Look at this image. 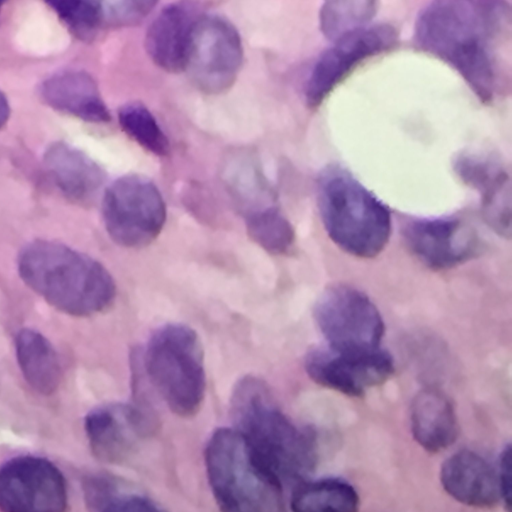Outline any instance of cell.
I'll list each match as a JSON object with an SVG mask.
<instances>
[{"label": "cell", "instance_id": "6da1fadb", "mask_svg": "<svg viewBox=\"0 0 512 512\" xmlns=\"http://www.w3.org/2000/svg\"><path fill=\"white\" fill-rule=\"evenodd\" d=\"M512 11L501 0H438L418 13L413 40L454 68L477 97L489 103L509 86L506 49Z\"/></svg>", "mask_w": 512, "mask_h": 512}, {"label": "cell", "instance_id": "7a4b0ae2", "mask_svg": "<svg viewBox=\"0 0 512 512\" xmlns=\"http://www.w3.org/2000/svg\"><path fill=\"white\" fill-rule=\"evenodd\" d=\"M17 269L23 282L55 309L88 317L108 309L116 284L106 267L65 244L35 240L19 253Z\"/></svg>", "mask_w": 512, "mask_h": 512}, {"label": "cell", "instance_id": "3957f363", "mask_svg": "<svg viewBox=\"0 0 512 512\" xmlns=\"http://www.w3.org/2000/svg\"><path fill=\"white\" fill-rule=\"evenodd\" d=\"M231 406L236 429L260 464L281 484L312 469L316 458L313 434L275 405L263 380L241 378L233 389Z\"/></svg>", "mask_w": 512, "mask_h": 512}, {"label": "cell", "instance_id": "277c9868", "mask_svg": "<svg viewBox=\"0 0 512 512\" xmlns=\"http://www.w3.org/2000/svg\"><path fill=\"white\" fill-rule=\"evenodd\" d=\"M316 184L317 206L329 238L358 258L380 254L391 234L388 207L338 164L326 166Z\"/></svg>", "mask_w": 512, "mask_h": 512}, {"label": "cell", "instance_id": "5b68a950", "mask_svg": "<svg viewBox=\"0 0 512 512\" xmlns=\"http://www.w3.org/2000/svg\"><path fill=\"white\" fill-rule=\"evenodd\" d=\"M205 466L221 512H282V484L260 464L237 429L213 432Z\"/></svg>", "mask_w": 512, "mask_h": 512}, {"label": "cell", "instance_id": "8992f818", "mask_svg": "<svg viewBox=\"0 0 512 512\" xmlns=\"http://www.w3.org/2000/svg\"><path fill=\"white\" fill-rule=\"evenodd\" d=\"M147 380L168 408L190 417L200 409L206 388L204 352L197 332L166 323L149 337L141 357Z\"/></svg>", "mask_w": 512, "mask_h": 512}, {"label": "cell", "instance_id": "52a82bcc", "mask_svg": "<svg viewBox=\"0 0 512 512\" xmlns=\"http://www.w3.org/2000/svg\"><path fill=\"white\" fill-rule=\"evenodd\" d=\"M324 346L340 352H366L382 348L383 318L372 300L359 289L336 284L325 288L313 308Z\"/></svg>", "mask_w": 512, "mask_h": 512}, {"label": "cell", "instance_id": "ba28073f", "mask_svg": "<svg viewBox=\"0 0 512 512\" xmlns=\"http://www.w3.org/2000/svg\"><path fill=\"white\" fill-rule=\"evenodd\" d=\"M102 217L109 237L119 246L142 248L161 233L166 205L157 186L140 175H125L105 190Z\"/></svg>", "mask_w": 512, "mask_h": 512}, {"label": "cell", "instance_id": "9c48e42d", "mask_svg": "<svg viewBox=\"0 0 512 512\" xmlns=\"http://www.w3.org/2000/svg\"><path fill=\"white\" fill-rule=\"evenodd\" d=\"M243 61V45L234 25L217 14H202L190 41L185 68L195 86L220 94L235 82Z\"/></svg>", "mask_w": 512, "mask_h": 512}, {"label": "cell", "instance_id": "30bf717a", "mask_svg": "<svg viewBox=\"0 0 512 512\" xmlns=\"http://www.w3.org/2000/svg\"><path fill=\"white\" fill-rule=\"evenodd\" d=\"M68 489L50 460L13 457L0 465V512H66Z\"/></svg>", "mask_w": 512, "mask_h": 512}, {"label": "cell", "instance_id": "8fae6325", "mask_svg": "<svg viewBox=\"0 0 512 512\" xmlns=\"http://www.w3.org/2000/svg\"><path fill=\"white\" fill-rule=\"evenodd\" d=\"M398 40L390 24H369L334 41L323 51L308 77L305 97L309 106H318L355 67L368 58L391 49Z\"/></svg>", "mask_w": 512, "mask_h": 512}, {"label": "cell", "instance_id": "7c38bea8", "mask_svg": "<svg viewBox=\"0 0 512 512\" xmlns=\"http://www.w3.org/2000/svg\"><path fill=\"white\" fill-rule=\"evenodd\" d=\"M304 367L307 375L318 385L359 397L390 378L394 372V360L382 348L340 352L323 345L307 352Z\"/></svg>", "mask_w": 512, "mask_h": 512}, {"label": "cell", "instance_id": "4fadbf2b", "mask_svg": "<svg viewBox=\"0 0 512 512\" xmlns=\"http://www.w3.org/2000/svg\"><path fill=\"white\" fill-rule=\"evenodd\" d=\"M156 428L152 412L140 404L110 403L92 409L84 430L93 455L102 462L125 461Z\"/></svg>", "mask_w": 512, "mask_h": 512}, {"label": "cell", "instance_id": "5bb4252c", "mask_svg": "<svg viewBox=\"0 0 512 512\" xmlns=\"http://www.w3.org/2000/svg\"><path fill=\"white\" fill-rule=\"evenodd\" d=\"M409 251L425 266L445 270L473 258L480 247L476 233L456 217L409 220L403 228Z\"/></svg>", "mask_w": 512, "mask_h": 512}, {"label": "cell", "instance_id": "9a60e30c", "mask_svg": "<svg viewBox=\"0 0 512 512\" xmlns=\"http://www.w3.org/2000/svg\"><path fill=\"white\" fill-rule=\"evenodd\" d=\"M453 170L464 184L481 194L486 223L500 236H511V177L495 157L478 151L459 152Z\"/></svg>", "mask_w": 512, "mask_h": 512}, {"label": "cell", "instance_id": "2e32d148", "mask_svg": "<svg viewBox=\"0 0 512 512\" xmlns=\"http://www.w3.org/2000/svg\"><path fill=\"white\" fill-rule=\"evenodd\" d=\"M203 13L192 2L163 7L149 25L145 48L152 61L168 72L184 70L194 27Z\"/></svg>", "mask_w": 512, "mask_h": 512}, {"label": "cell", "instance_id": "e0dca14e", "mask_svg": "<svg viewBox=\"0 0 512 512\" xmlns=\"http://www.w3.org/2000/svg\"><path fill=\"white\" fill-rule=\"evenodd\" d=\"M440 481L458 502L473 507H490L501 497L498 474L478 453L461 450L442 465Z\"/></svg>", "mask_w": 512, "mask_h": 512}, {"label": "cell", "instance_id": "ac0fdd59", "mask_svg": "<svg viewBox=\"0 0 512 512\" xmlns=\"http://www.w3.org/2000/svg\"><path fill=\"white\" fill-rule=\"evenodd\" d=\"M43 101L55 110L84 121L104 123L111 119L95 80L81 70H65L40 86Z\"/></svg>", "mask_w": 512, "mask_h": 512}, {"label": "cell", "instance_id": "d6986e66", "mask_svg": "<svg viewBox=\"0 0 512 512\" xmlns=\"http://www.w3.org/2000/svg\"><path fill=\"white\" fill-rule=\"evenodd\" d=\"M44 165L59 190L75 202L92 200L105 180L104 171L94 160L65 142L47 148Z\"/></svg>", "mask_w": 512, "mask_h": 512}, {"label": "cell", "instance_id": "ffe728a7", "mask_svg": "<svg viewBox=\"0 0 512 512\" xmlns=\"http://www.w3.org/2000/svg\"><path fill=\"white\" fill-rule=\"evenodd\" d=\"M410 425L415 441L429 452L445 450L454 443L458 434L453 404L435 388H426L414 397Z\"/></svg>", "mask_w": 512, "mask_h": 512}, {"label": "cell", "instance_id": "44dd1931", "mask_svg": "<svg viewBox=\"0 0 512 512\" xmlns=\"http://www.w3.org/2000/svg\"><path fill=\"white\" fill-rule=\"evenodd\" d=\"M15 355L25 381L43 395L55 392L62 378L59 356L39 331L22 328L14 339Z\"/></svg>", "mask_w": 512, "mask_h": 512}, {"label": "cell", "instance_id": "7402d4cb", "mask_svg": "<svg viewBox=\"0 0 512 512\" xmlns=\"http://www.w3.org/2000/svg\"><path fill=\"white\" fill-rule=\"evenodd\" d=\"M83 492L91 512H166L150 497L126 489L106 474L87 476L83 480Z\"/></svg>", "mask_w": 512, "mask_h": 512}, {"label": "cell", "instance_id": "603a6c76", "mask_svg": "<svg viewBox=\"0 0 512 512\" xmlns=\"http://www.w3.org/2000/svg\"><path fill=\"white\" fill-rule=\"evenodd\" d=\"M290 505L292 512H358L359 496L345 481L321 479L299 485Z\"/></svg>", "mask_w": 512, "mask_h": 512}, {"label": "cell", "instance_id": "cb8c5ba5", "mask_svg": "<svg viewBox=\"0 0 512 512\" xmlns=\"http://www.w3.org/2000/svg\"><path fill=\"white\" fill-rule=\"evenodd\" d=\"M245 224L251 240L273 255L293 251L295 232L289 220L272 205L245 214Z\"/></svg>", "mask_w": 512, "mask_h": 512}, {"label": "cell", "instance_id": "d4e9b609", "mask_svg": "<svg viewBox=\"0 0 512 512\" xmlns=\"http://www.w3.org/2000/svg\"><path fill=\"white\" fill-rule=\"evenodd\" d=\"M377 11V2L368 0L326 1L319 13L320 29L334 41L370 24Z\"/></svg>", "mask_w": 512, "mask_h": 512}, {"label": "cell", "instance_id": "484cf974", "mask_svg": "<svg viewBox=\"0 0 512 512\" xmlns=\"http://www.w3.org/2000/svg\"><path fill=\"white\" fill-rule=\"evenodd\" d=\"M122 130L146 151L165 156L170 151L167 135L150 110L139 102L123 105L118 111Z\"/></svg>", "mask_w": 512, "mask_h": 512}, {"label": "cell", "instance_id": "4316f807", "mask_svg": "<svg viewBox=\"0 0 512 512\" xmlns=\"http://www.w3.org/2000/svg\"><path fill=\"white\" fill-rule=\"evenodd\" d=\"M69 31L83 41L92 40L105 25L103 2L94 0L50 1Z\"/></svg>", "mask_w": 512, "mask_h": 512}, {"label": "cell", "instance_id": "83f0119b", "mask_svg": "<svg viewBox=\"0 0 512 512\" xmlns=\"http://www.w3.org/2000/svg\"><path fill=\"white\" fill-rule=\"evenodd\" d=\"M156 5L150 0H116L103 2L107 26H130L141 22Z\"/></svg>", "mask_w": 512, "mask_h": 512}, {"label": "cell", "instance_id": "f1b7e54d", "mask_svg": "<svg viewBox=\"0 0 512 512\" xmlns=\"http://www.w3.org/2000/svg\"><path fill=\"white\" fill-rule=\"evenodd\" d=\"M511 446L505 447L500 459V466L498 480L501 490V497L510 509L511 506V492H512V477H511Z\"/></svg>", "mask_w": 512, "mask_h": 512}, {"label": "cell", "instance_id": "f546056e", "mask_svg": "<svg viewBox=\"0 0 512 512\" xmlns=\"http://www.w3.org/2000/svg\"><path fill=\"white\" fill-rule=\"evenodd\" d=\"M10 114L9 102L0 90V128L7 122Z\"/></svg>", "mask_w": 512, "mask_h": 512}, {"label": "cell", "instance_id": "4dcf8cb0", "mask_svg": "<svg viewBox=\"0 0 512 512\" xmlns=\"http://www.w3.org/2000/svg\"><path fill=\"white\" fill-rule=\"evenodd\" d=\"M1 4H2V3L0 2V7H1Z\"/></svg>", "mask_w": 512, "mask_h": 512}]
</instances>
